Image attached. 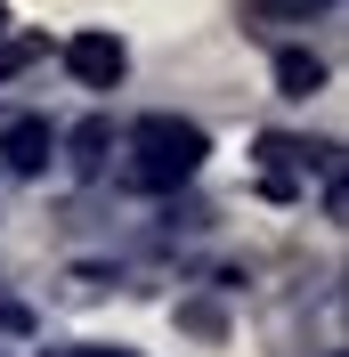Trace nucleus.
<instances>
[{
	"label": "nucleus",
	"mask_w": 349,
	"mask_h": 357,
	"mask_svg": "<svg viewBox=\"0 0 349 357\" xmlns=\"http://www.w3.org/2000/svg\"><path fill=\"white\" fill-rule=\"evenodd\" d=\"M203 155H211V138H203L195 122H179V114H147V122L131 130V187L163 195V187H179V178H195Z\"/></svg>",
	"instance_id": "f257e3e1"
},
{
	"label": "nucleus",
	"mask_w": 349,
	"mask_h": 357,
	"mask_svg": "<svg viewBox=\"0 0 349 357\" xmlns=\"http://www.w3.org/2000/svg\"><path fill=\"white\" fill-rule=\"evenodd\" d=\"M122 66H131V49L114 41V33H73V41H66V73L89 82V89H114Z\"/></svg>",
	"instance_id": "f03ea898"
},
{
	"label": "nucleus",
	"mask_w": 349,
	"mask_h": 357,
	"mask_svg": "<svg viewBox=\"0 0 349 357\" xmlns=\"http://www.w3.org/2000/svg\"><path fill=\"white\" fill-rule=\"evenodd\" d=\"M0 155H8V171H49V155H57V130L49 122H8V138H0Z\"/></svg>",
	"instance_id": "7ed1b4c3"
},
{
	"label": "nucleus",
	"mask_w": 349,
	"mask_h": 357,
	"mask_svg": "<svg viewBox=\"0 0 349 357\" xmlns=\"http://www.w3.org/2000/svg\"><path fill=\"white\" fill-rule=\"evenodd\" d=\"M317 82H325V66H317L309 49H276V89H284V98H309Z\"/></svg>",
	"instance_id": "20e7f679"
},
{
	"label": "nucleus",
	"mask_w": 349,
	"mask_h": 357,
	"mask_svg": "<svg viewBox=\"0 0 349 357\" xmlns=\"http://www.w3.org/2000/svg\"><path fill=\"white\" fill-rule=\"evenodd\" d=\"M106 122H82V130H73V171H98V162H106Z\"/></svg>",
	"instance_id": "39448f33"
},
{
	"label": "nucleus",
	"mask_w": 349,
	"mask_h": 357,
	"mask_svg": "<svg viewBox=\"0 0 349 357\" xmlns=\"http://www.w3.org/2000/svg\"><path fill=\"white\" fill-rule=\"evenodd\" d=\"M33 57H41V41H0V82H8V73H24Z\"/></svg>",
	"instance_id": "423d86ee"
},
{
	"label": "nucleus",
	"mask_w": 349,
	"mask_h": 357,
	"mask_svg": "<svg viewBox=\"0 0 349 357\" xmlns=\"http://www.w3.org/2000/svg\"><path fill=\"white\" fill-rule=\"evenodd\" d=\"M0 325H8V333H24V325H33V309H24V301H0Z\"/></svg>",
	"instance_id": "0eeeda50"
},
{
	"label": "nucleus",
	"mask_w": 349,
	"mask_h": 357,
	"mask_svg": "<svg viewBox=\"0 0 349 357\" xmlns=\"http://www.w3.org/2000/svg\"><path fill=\"white\" fill-rule=\"evenodd\" d=\"M41 357H131V349H41Z\"/></svg>",
	"instance_id": "6e6552de"
}]
</instances>
